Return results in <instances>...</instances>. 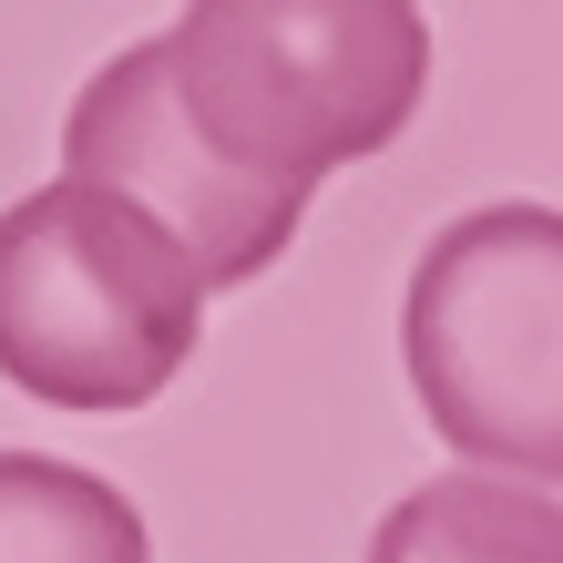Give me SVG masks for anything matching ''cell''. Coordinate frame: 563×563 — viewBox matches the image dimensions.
Segmentation results:
<instances>
[{
    "label": "cell",
    "mask_w": 563,
    "mask_h": 563,
    "mask_svg": "<svg viewBox=\"0 0 563 563\" xmlns=\"http://www.w3.org/2000/svg\"><path fill=\"white\" fill-rule=\"evenodd\" d=\"M164 82L236 175L318 195L410 134L430 92L420 0H185L164 31Z\"/></svg>",
    "instance_id": "cell-1"
},
{
    "label": "cell",
    "mask_w": 563,
    "mask_h": 563,
    "mask_svg": "<svg viewBox=\"0 0 563 563\" xmlns=\"http://www.w3.org/2000/svg\"><path fill=\"white\" fill-rule=\"evenodd\" d=\"M206 277L113 185L52 175L0 206V379L42 410L123 420L185 379Z\"/></svg>",
    "instance_id": "cell-2"
},
{
    "label": "cell",
    "mask_w": 563,
    "mask_h": 563,
    "mask_svg": "<svg viewBox=\"0 0 563 563\" xmlns=\"http://www.w3.org/2000/svg\"><path fill=\"white\" fill-rule=\"evenodd\" d=\"M400 358L461 461L563 482V206L451 216L410 267Z\"/></svg>",
    "instance_id": "cell-3"
},
{
    "label": "cell",
    "mask_w": 563,
    "mask_h": 563,
    "mask_svg": "<svg viewBox=\"0 0 563 563\" xmlns=\"http://www.w3.org/2000/svg\"><path fill=\"white\" fill-rule=\"evenodd\" d=\"M62 175L134 195L164 236L195 256L206 297L267 277L277 256L297 246V225H308V195L236 175V164H225V154L185 123L175 82H164V42L113 52L103 73L73 92V113H62Z\"/></svg>",
    "instance_id": "cell-4"
},
{
    "label": "cell",
    "mask_w": 563,
    "mask_h": 563,
    "mask_svg": "<svg viewBox=\"0 0 563 563\" xmlns=\"http://www.w3.org/2000/svg\"><path fill=\"white\" fill-rule=\"evenodd\" d=\"M369 563H563V503L512 472H441L379 512Z\"/></svg>",
    "instance_id": "cell-5"
},
{
    "label": "cell",
    "mask_w": 563,
    "mask_h": 563,
    "mask_svg": "<svg viewBox=\"0 0 563 563\" xmlns=\"http://www.w3.org/2000/svg\"><path fill=\"white\" fill-rule=\"evenodd\" d=\"M0 563H154L134 492H113L82 461L0 451Z\"/></svg>",
    "instance_id": "cell-6"
}]
</instances>
